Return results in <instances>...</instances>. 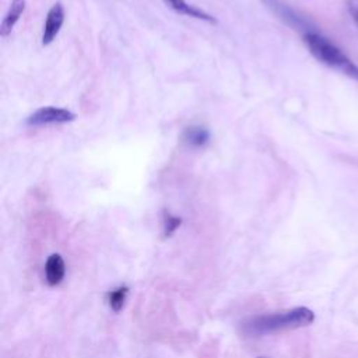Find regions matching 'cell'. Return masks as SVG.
<instances>
[{"label":"cell","mask_w":358,"mask_h":358,"mask_svg":"<svg viewBox=\"0 0 358 358\" xmlns=\"http://www.w3.org/2000/svg\"><path fill=\"white\" fill-rule=\"evenodd\" d=\"M313 321H315L313 311L305 306H298L283 312L255 316L244 325V329L248 335L265 336L276 332L305 328L313 324Z\"/></svg>","instance_id":"1"},{"label":"cell","mask_w":358,"mask_h":358,"mask_svg":"<svg viewBox=\"0 0 358 358\" xmlns=\"http://www.w3.org/2000/svg\"><path fill=\"white\" fill-rule=\"evenodd\" d=\"M65 23V9L60 3H56L51 8L47 16V21L44 25V32H43V45H51L58 34L60 32V28Z\"/></svg>","instance_id":"4"},{"label":"cell","mask_w":358,"mask_h":358,"mask_svg":"<svg viewBox=\"0 0 358 358\" xmlns=\"http://www.w3.org/2000/svg\"><path fill=\"white\" fill-rule=\"evenodd\" d=\"M128 294H129V287H126V286H121V287L109 291L107 295V301H108V305L111 306V309L115 312H121L128 300Z\"/></svg>","instance_id":"10"},{"label":"cell","mask_w":358,"mask_h":358,"mask_svg":"<svg viewBox=\"0 0 358 358\" xmlns=\"http://www.w3.org/2000/svg\"><path fill=\"white\" fill-rule=\"evenodd\" d=\"M183 140L190 147H203L210 140V132L205 126H190L185 131Z\"/></svg>","instance_id":"8"},{"label":"cell","mask_w":358,"mask_h":358,"mask_svg":"<svg viewBox=\"0 0 358 358\" xmlns=\"http://www.w3.org/2000/svg\"><path fill=\"white\" fill-rule=\"evenodd\" d=\"M266 3H267L278 16H280L282 19H284L290 25L297 27V28H305V27H306L305 23H304L291 9H289L287 6H284V5H282V3H278L277 0H266ZM305 30H306V32L311 31V30H308V28H305Z\"/></svg>","instance_id":"9"},{"label":"cell","mask_w":358,"mask_h":358,"mask_svg":"<svg viewBox=\"0 0 358 358\" xmlns=\"http://www.w3.org/2000/svg\"><path fill=\"white\" fill-rule=\"evenodd\" d=\"M66 274V265L59 254H54L45 263V278L49 286H58L62 283Z\"/></svg>","instance_id":"5"},{"label":"cell","mask_w":358,"mask_h":358,"mask_svg":"<svg viewBox=\"0 0 358 358\" xmlns=\"http://www.w3.org/2000/svg\"><path fill=\"white\" fill-rule=\"evenodd\" d=\"M25 8H27L25 0H13L9 8V12L6 13L2 21V25H0V35L8 36L12 32V30L14 28V25L17 24L23 13L25 12Z\"/></svg>","instance_id":"6"},{"label":"cell","mask_w":358,"mask_h":358,"mask_svg":"<svg viewBox=\"0 0 358 358\" xmlns=\"http://www.w3.org/2000/svg\"><path fill=\"white\" fill-rule=\"evenodd\" d=\"M304 43L315 59L358 82V66L353 63L328 38L315 31L304 32Z\"/></svg>","instance_id":"2"},{"label":"cell","mask_w":358,"mask_h":358,"mask_svg":"<svg viewBox=\"0 0 358 358\" xmlns=\"http://www.w3.org/2000/svg\"><path fill=\"white\" fill-rule=\"evenodd\" d=\"M262 358H263V357H262Z\"/></svg>","instance_id":"13"},{"label":"cell","mask_w":358,"mask_h":358,"mask_svg":"<svg viewBox=\"0 0 358 358\" xmlns=\"http://www.w3.org/2000/svg\"><path fill=\"white\" fill-rule=\"evenodd\" d=\"M181 223H182V220L179 217H174V216L167 213L166 217H164V234H166V236H171L179 228Z\"/></svg>","instance_id":"11"},{"label":"cell","mask_w":358,"mask_h":358,"mask_svg":"<svg viewBox=\"0 0 358 358\" xmlns=\"http://www.w3.org/2000/svg\"><path fill=\"white\" fill-rule=\"evenodd\" d=\"M348 10H350V14L353 16L354 21L358 25V0H350V2H348Z\"/></svg>","instance_id":"12"},{"label":"cell","mask_w":358,"mask_h":358,"mask_svg":"<svg viewBox=\"0 0 358 358\" xmlns=\"http://www.w3.org/2000/svg\"><path fill=\"white\" fill-rule=\"evenodd\" d=\"M76 113L69 109L58 107H43L32 112L25 124L28 126H45V125H63L76 121Z\"/></svg>","instance_id":"3"},{"label":"cell","mask_w":358,"mask_h":358,"mask_svg":"<svg viewBox=\"0 0 358 358\" xmlns=\"http://www.w3.org/2000/svg\"><path fill=\"white\" fill-rule=\"evenodd\" d=\"M166 2L170 5L171 9H174L179 14L193 17V19H197V20L209 21V23H216L214 17H212L210 14H208L206 12H203L201 9H197L192 5H189L186 0H166Z\"/></svg>","instance_id":"7"}]
</instances>
